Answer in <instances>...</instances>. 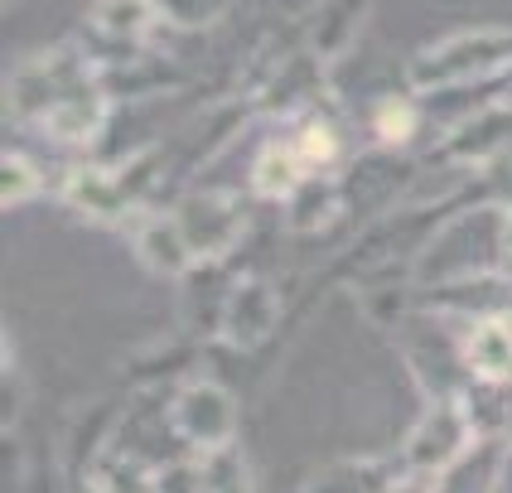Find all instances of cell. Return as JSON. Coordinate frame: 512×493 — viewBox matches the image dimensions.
<instances>
[{"instance_id": "484cf974", "label": "cell", "mask_w": 512, "mask_h": 493, "mask_svg": "<svg viewBox=\"0 0 512 493\" xmlns=\"http://www.w3.org/2000/svg\"><path fill=\"white\" fill-rule=\"evenodd\" d=\"M102 73H136V58H126V63H112V68H102ZM141 83H145V92H160V87H174V73H165V78H145L141 73Z\"/></svg>"}, {"instance_id": "9a60e30c", "label": "cell", "mask_w": 512, "mask_h": 493, "mask_svg": "<svg viewBox=\"0 0 512 493\" xmlns=\"http://www.w3.org/2000/svg\"><path fill=\"white\" fill-rule=\"evenodd\" d=\"M503 145H512V102H498V107H488L484 116L464 121L455 136L445 141V155L474 165V160H484V155L503 150Z\"/></svg>"}, {"instance_id": "30bf717a", "label": "cell", "mask_w": 512, "mask_h": 493, "mask_svg": "<svg viewBox=\"0 0 512 493\" xmlns=\"http://www.w3.org/2000/svg\"><path fill=\"white\" fill-rule=\"evenodd\" d=\"M406 464L397 460H382V455H348V460H334L324 469H314L305 479L300 493H392Z\"/></svg>"}, {"instance_id": "7402d4cb", "label": "cell", "mask_w": 512, "mask_h": 493, "mask_svg": "<svg viewBox=\"0 0 512 493\" xmlns=\"http://www.w3.org/2000/svg\"><path fill=\"white\" fill-rule=\"evenodd\" d=\"M232 0H155V10H160V20L174 29H189V34H199V29L218 25L223 15H228Z\"/></svg>"}, {"instance_id": "6da1fadb", "label": "cell", "mask_w": 512, "mask_h": 493, "mask_svg": "<svg viewBox=\"0 0 512 493\" xmlns=\"http://www.w3.org/2000/svg\"><path fill=\"white\" fill-rule=\"evenodd\" d=\"M512 73V25L464 29L440 44H430L406 63L411 92H445V87H474L488 78Z\"/></svg>"}, {"instance_id": "277c9868", "label": "cell", "mask_w": 512, "mask_h": 493, "mask_svg": "<svg viewBox=\"0 0 512 493\" xmlns=\"http://www.w3.org/2000/svg\"><path fill=\"white\" fill-rule=\"evenodd\" d=\"M170 431L189 445V450H213L237 440V402L223 382L208 377H189L184 387H174L170 397Z\"/></svg>"}, {"instance_id": "2e32d148", "label": "cell", "mask_w": 512, "mask_h": 493, "mask_svg": "<svg viewBox=\"0 0 512 493\" xmlns=\"http://www.w3.org/2000/svg\"><path fill=\"white\" fill-rule=\"evenodd\" d=\"M310 174L300 165V155L290 150V141H271L256 150L252 160V189L261 199H290L300 184H305Z\"/></svg>"}, {"instance_id": "4fadbf2b", "label": "cell", "mask_w": 512, "mask_h": 493, "mask_svg": "<svg viewBox=\"0 0 512 493\" xmlns=\"http://www.w3.org/2000/svg\"><path fill=\"white\" fill-rule=\"evenodd\" d=\"M54 141L63 145H87L97 141V131L107 126V87H102V78L92 87H83V92H73L63 107H54V112L39 121Z\"/></svg>"}, {"instance_id": "8992f818", "label": "cell", "mask_w": 512, "mask_h": 493, "mask_svg": "<svg viewBox=\"0 0 512 493\" xmlns=\"http://www.w3.org/2000/svg\"><path fill=\"white\" fill-rule=\"evenodd\" d=\"M174 218H179V228H184L199 261H223L237 247V237H242V208L223 189L184 194V203L174 208Z\"/></svg>"}, {"instance_id": "ffe728a7", "label": "cell", "mask_w": 512, "mask_h": 493, "mask_svg": "<svg viewBox=\"0 0 512 493\" xmlns=\"http://www.w3.org/2000/svg\"><path fill=\"white\" fill-rule=\"evenodd\" d=\"M155 20H160L155 0H97V5H92V29H97L102 39H126V44H136Z\"/></svg>"}, {"instance_id": "7c38bea8", "label": "cell", "mask_w": 512, "mask_h": 493, "mask_svg": "<svg viewBox=\"0 0 512 493\" xmlns=\"http://www.w3.org/2000/svg\"><path fill=\"white\" fill-rule=\"evenodd\" d=\"M136 252H141V261L150 271L174 276V281H184L199 266V257H194V247H189V237H184L174 213H155V218L136 223Z\"/></svg>"}, {"instance_id": "5bb4252c", "label": "cell", "mask_w": 512, "mask_h": 493, "mask_svg": "<svg viewBox=\"0 0 512 493\" xmlns=\"http://www.w3.org/2000/svg\"><path fill=\"white\" fill-rule=\"evenodd\" d=\"M319 87V58L305 54V58H285L281 68L266 73V83L256 92V107L261 112H295L310 102V92Z\"/></svg>"}, {"instance_id": "e0dca14e", "label": "cell", "mask_w": 512, "mask_h": 493, "mask_svg": "<svg viewBox=\"0 0 512 493\" xmlns=\"http://www.w3.org/2000/svg\"><path fill=\"white\" fill-rule=\"evenodd\" d=\"M290 228L295 232H319V228H329L334 218H339V184L329 179V174H310L295 194H290Z\"/></svg>"}, {"instance_id": "5b68a950", "label": "cell", "mask_w": 512, "mask_h": 493, "mask_svg": "<svg viewBox=\"0 0 512 493\" xmlns=\"http://www.w3.org/2000/svg\"><path fill=\"white\" fill-rule=\"evenodd\" d=\"M281 324V290L261 276H242L237 286L223 290L218 310V339L232 348H261Z\"/></svg>"}, {"instance_id": "83f0119b", "label": "cell", "mask_w": 512, "mask_h": 493, "mask_svg": "<svg viewBox=\"0 0 512 493\" xmlns=\"http://www.w3.org/2000/svg\"><path fill=\"white\" fill-rule=\"evenodd\" d=\"M498 257L512 266V208L508 213H498Z\"/></svg>"}, {"instance_id": "3957f363", "label": "cell", "mask_w": 512, "mask_h": 493, "mask_svg": "<svg viewBox=\"0 0 512 493\" xmlns=\"http://www.w3.org/2000/svg\"><path fill=\"white\" fill-rule=\"evenodd\" d=\"M102 78L97 63L78 49H54V54H39L20 63L5 83V107L10 116H25V121H44V116L63 107L73 92H83Z\"/></svg>"}, {"instance_id": "7a4b0ae2", "label": "cell", "mask_w": 512, "mask_h": 493, "mask_svg": "<svg viewBox=\"0 0 512 493\" xmlns=\"http://www.w3.org/2000/svg\"><path fill=\"white\" fill-rule=\"evenodd\" d=\"M474 440H479V426L469 416V402L464 392H435L421 411V421L411 426L406 445H401V464L406 474H426V479H445L459 460L474 455Z\"/></svg>"}, {"instance_id": "52a82bcc", "label": "cell", "mask_w": 512, "mask_h": 493, "mask_svg": "<svg viewBox=\"0 0 512 493\" xmlns=\"http://www.w3.org/2000/svg\"><path fill=\"white\" fill-rule=\"evenodd\" d=\"M63 199L68 208H78L83 218H97V223H126L136 213V194L131 184L121 179V170H102V165H83L63 179Z\"/></svg>"}, {"instance_id": "cb8c5ba5", "label": "cell", "mask_w": 512, "mask_h": 493, "mask_svg": "<svg viewBox=\"0 0 512 493\" xmlns=\"http://www.w3.org/2000/svg\"><path fill=\"white\" fill-rule=\"evenodd\" d=\"M150 489L155 493H199V460H174L150 469Z\"/></svg>"}, {"instance_id": "9c48e42d", "label": "cell", "mask_w": 512, "mask_h": 493, "mask_svg": "<svg viewBox=\"0 0 512 493\" xmlns=\"http://www.w3.org/2000/svg\"><path fill=\"white\" fill-rule=\"evenodd\" d=\"M372 0H319L305 20V49L319 63H334L358 44V29L368 25Z\"/></svg>"}, {"instance_id": "44dd1931", "label": "cell", "mask_w": 512, "mask_h": 493, "mask_svg": "<svg viewBox=\"0 0 512 493\" xmlns=\"http://www.w3.org/2000/svg\"><path fill=\"white\" fill-rule=\"evenodd\" d=\"M39 165L29 160V155H20V150H5L0 155V203L5 208H20L25 199H34L39 194Z\"/></svg>"}, {"instance_id": "d6986e66", "label": "cell", "mask_w": 512, "mask_h": 493, "mask_svg": "<svg viewBox=\"0 0 512 493\" xmlns=\"http://www.w3.org/2000/svg\"><path fill=\"white\" fill-rule=\"evenodd\" d=\"M199 493H256L252 464L237 450V440L199 450Z\"/></svg>"}, {"instance_id": "8fae6325", "label": "cell", "mask_w": 512, "mask_h": 493, "mask_svg": "<svg viewBox=\"0 0 512 493\" xmlns=\"http://www.w3.org/2000/svg\"><path fill=\"white\" fill-rule=\"evenodd\" d=\"M430 310H469V315H512V286L498 271H474L440 286H421Z\"/></svg>"}, {"instance_id": "ba28073f", "label": "cell", "mask_w": 512, "mask_h": 493, "mask_svg": "<svg viewBox=\"0 0 512 493\" xmlns=\"http://www.w3.org/2000/svg\"><path fill=\"white\" fill-rule=\"evenodd\" d=\"M459 363L464 373L498 387L512 382V315H479L464 339H459Z\"/></svg>"}, {"instance_id": "f1b7e54d", "label": "cell", "mask_w": 512, "mask_h": 493, "mask_svg": "<svg viewBox=\"0 0 512 493\" xmlns=\"http://www.w3.org/2000/svg\"><path fill=\"white\" fill-rule=\"evenodd\" d=\"M78 493H102V489H92V484H87V489H78Z\"/></svg>"}, {"instance_id": "d4e9b609", "label": "cell", "mask_w": 512, "mask_h": 493, "mask_svg": "<svg viewBox=\"0 0 512 493\" xmlns=\"http://www.w3.org/2000/svg\"><path fill=\"white\" fill-rule=\"evenodd\" d=\"M488 493H512V445H503V455H498V464H493Z\"/></svg>"}, {"instance_id": "603a6c76", "label": "cell", "mask_w": 512, "mask_h": 493, "mask_svg": "<svg viewBox=\"0 0 512 493\" xmlns=\"http://www.w3.org/2000/svg\"><path fill=\"white\" fill-rule=\"evenodd\" d=\"M411 131H416V107H411V97H382V102L372 107V136L382 145H406Z\"/></svg>"}, {"instance_id": "4316f807", "label": "cell", "mask_w": 512, "mask_h": 493, "mask_svg": "<svg viewBox=\"0 0 512 493\" xmlns=\"http://www.w3.org/2000/svg\"><path fill=\"white\" fill-rule=\"evenodd\" d=\"M392 493H440V484L426 479V474H401L397 484H392Z\"/></svg>"}, {"instance_id": "ac0fdd59", "label": "cell", "mask_w": 512, "mask_h": 493, "mask_svg": "<svg viewBox=\"0 0 512 493\" xmlns=\"http://www.w3.org/2000/svg\"><path fill=\"white\" fill-rule=\"evenodd\" d=\"M290 150L300 155L305 174H329L343 160V136L334 121L324 116H300L295 121V136H290Z\"/></svg>"}]
</instances>
